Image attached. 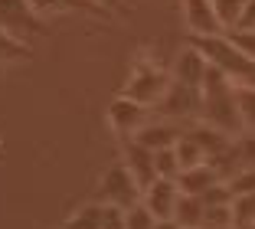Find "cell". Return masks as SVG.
<instances>
[{
    "label": "cell",
    "mask_w": 255,
    "mask_h": 229,
    "mask_svg": "<svg viewBox=\"0 0 255 229\" xmlns=\"http://www.w3.org/2000/svg\"><path fill=\"white\" fill-rule=\"evenodd\" d=\"M180 174H183V167H180V157H177V148L157 151V177H170V180H177Z\"/></svg>",
    "instance_id": "cell-21"
},
{
    "label": "cell",
    "mask_w": 255,
    "mask_h": 229,
    "mask_svg": "<svg viewBox=\"0 0 255 229\" xmlns=\"http://www.w3.org/2000/svg\"><path fill=\"white\" fill-rule=\"evenodd\" d=\"M0 30L23 43H33L46 30V20L33 10L30 0H0Z\"/></svg>",
    "instance_id": "cell-4"
},
{
    "label": "cell",
    "mask_w": 255,
    "mask_h": 229,
    "mask_svg": "<svg viewBox=\"0 0 255 229\" xmlns=\"http://www.w3.org/2000/svg\"><path fill=\"white\" fill-rule=\"evenodd\" d=\"M180 200H183V190H180L177 180L157 177L154 184L144 187V200H141V203L157 216V220H173V216H177V207H180Z\"/></svg>",
    "instance_id": "cell-8"
},
{
    "label": "cell",
    "mask_w": 255,
    "mask_h": 229,
    "mask_svg": "<svg viewBox=\"0 0 255 229\" xmlns=\"http://www.w3.org/2000/svg\"><path fill=\"white\" fill-rule=\"evenodd\" d=\"M150 111L154 108H147V105L134 102V98H128V95H118L108 105V125L121 138H134L144 125H150Z\"/></svg>",
    "instance_id": "cell-7"
},
{
    "label": "cell",
    "mask_w": 255,
    "mask_h": 229,
    "mask_svg": "<svg viewBox=\"0 0 255 229\" xmlns=\"http://www.w3.org/2000/svg\"><path fill=\"white\" fill-rule=\"evenodd\" d=\"M102 229H128L125 226V210L105 207V223H102Z\"/></svg>",
    "instance_id": "cell-24"
},
{
    "label": "cell",
    "mask_w": 255,
    "mask_h": 229,
    "mask_svg": "<svg viewBox=\"0 0 255 229\" xmlns=\"http://www.w3.org/2000/svg\"><path fill=\"white\" fill-rule=\"evenodd\" d=\"M154 229H180V223H177V220H160Z\"/></svg>",
    "instance_id": "cell-27"
},
{
    "label": "cell",
    "mask_w": 255,
    "mask_h": 229,
    "mask_svg": "<svg viewBox=\"0 0 255 229\" xmlns=\"http://www.w3.org/2000/svg\"><path fill=\"white\" fill-rule=\"evenodd\" d=\"M226 184H229V190H233L236 197H239V193H255V167H242L239 174H233Z\"/></svg>",
    "instance_id": "cell-22"
},
{
    "label": "cell",
    "mask_w": 255,
    "mask_h": 229,
    "mask_svg": "<svg viewBox=\"0 0 255 229\" xmlns=\"http://www.w3.org/2000/svg\"><path fill=\"white\" fill-rule=\"evenodd\" d=\"M242 134H255V89H239Z\"/></svg>",
    "instance_id": "cell-20"
},
{
    "label": "cell",
    "mask_w": 255,
    "mask_h": 229,
    "mask_svg": "<svg viewBox=\"0 0 255 229\" xmlns=\"http://www.w3.org/2000/svg\"><path fill=\"white\" fill-rule=\"evenodd\" d=\"M98 200L105 207H118V210H131L144 200L141 180L128 170V164L121 157L102 170V177H98Z\"/></svg>",
    "instance_id": "cell-3"
},
{
    "label": "cell",
    "mask_w": 255,
    "mask_h": 229,
    "mask_svg": "<svg viewBox=\"0 0 255 229\" xmlns=\"http://www.w3.org/2000/svg\"><path fill=\"white\" fill-rule=\"evenodd\" d=\"M121 161H125L128 170L141 180V187H147V184L157 180V151L144 148L141 141L125 138V144H121Z\"/></svg>",
    "instance_id": "cell-10"
},
{
    "label": "cell",
    "mask_w": 255,
    "mask_h": 229,
    "mask_svg": "<svg viewBox=\"0 0 255 229\" xmlns=\"http://www.w3.org/2000/svg\"><path fill=\"white\" fill-rule=\"evenodd\" d=\"M170 85H173V72L170 69H164L154 59H137L134 66H131V72H128V79H125L121 95L134 98V102H141V105H147V108L157 111L160 105H164Z\"/></svg>",
    "instance_id": "cell-2"
},
{
    "label": "cell",
    "mask_w": 255,
    "mask_h": 229,
    "mask_svg": "<svg viewBox=\"0 0 255 229\" xmlns=\"http://www.w3.org/2000/svg\"><path fill=\"white\" fill-rule=\"evenodd\" d=\"M30 3L43 20H53V16H62V13H102L105 16V10L92 7L85 0H30Z\"/></svg>",
    "instance_id": "cell-13"
},
{
    "label": "cell",
    "mask_w": 255,
    "mask_h": 229,
    "mask_svg": "<svg viewBox=\"0 0 255 229\" xmlns=\"http://www.w3.org/2000/svg\"><path fill=\"white\" fill-rule=\"evenodd\" d=\"M210 59H206V52L200 49L196 43L183 46L177 52V59H173L170 72H173V82H183V85H193V89H203V82L210 75Z\"/></svg>",
    "instance_id": "cell-9"
},
{
    "label": "cell",
    "mask_w": 255,
    "mask_h": 229,
    "mask_svg": "<svg viewBox=\"0 0 255 229\" xmlns=\"http://www.w3.org/2000/svg\"><path fill=\"white\" fill-rule=\"evenodd\" d=\"M180 13H183V26L193 36V43L200 39H213V36H226L216 16V3L213 0H180Z\"/></svg>",
    "instance_id": "cell-6"
},
{
    "label": "cell",
    "mask_w": 255,
    "mask_h": 229,
    "mask_svg": "<svg viewBox=\"0 0 255 229\" xmlns=\"http://www.w3.org/2000/svg\"><path fill=\"white\" fill-rule=\"evenodd\" d=\"M226 36L233 39V46H236L239 52H246L249 59H255V30H252V26H242V30L226 33Z\"/></svg>",
    "instance_id": "cell-23"
},
{
    "label": "cell",
    "mask_w": 255,
    "mask_h": 229,
    "mask_svg": "<svg viewBox=\"0 0 255 229\" xmlns=\"http://www.w3.org/2000/svg\"><path fill=\"white\" fill-rule=\"evenodd\" d=\"M203 125L216 128V131L239 138L242 134V115H239V85L233 79H226L219 69H210L206 82H203Z\"/></svg>",
    "instance_id": "cell-1"
},
{
    "label": "cell",
    "mask_w": 255,
    "mask_h": 229,
    "mask_svg": "<svg viewBox=\"0 0 255 229\" xmlns=\"http://www.w3.org/2000/svg\"><path fill=\"white\" fill-rule=\"evenodd\" d=\"M85 3H92V7H98V10H105V13H108V10H112L118 0H85Z\"/></svg>",
    "instance_id": "cell-26"
},
{
    "label": "cell",
    "mask_w": 255,
    "mask_h": 229,
    "mask_svg": "<svg viewBox=\"0 0 255 229\" xmlns=\"http://www.w3.org/2000/svg\"><path fill=\"white\" fill-rule=\"evenodd\" d=\"M216 3V16L223 33H236L246 23V3L249 0H213Z\"/></svg>",
    "instance_id": "cell-17"
},
{
    "label": "cell",
    "mask_w": 255,
    "mask_h": 229,
    "mask_svg": "<svg viewBox=\"0 0 255 229\" xmlns=\"http://www.w3.org/2000/svg\"><path fill=\"white\" fill-rule=\"evenodd\" d=\"M102 223H105V203L95 200V203H82L79 210H72L59 229H102Z\"/></svg>",
    "instance_id": "cell-14"
},
{
    "label": "cell",
    "mask_w": 255,
    "mask_h": 229,
    "mask_svg": "<svg viewBox=\"0 0 255 229\" xmlns=\"http://www.w3.org/2000/svg\"><path fill=\"white\" fill-rule=\"evenodd\" d=\"M30 59H33V43H23V39L10 36L7 30H0V69L20 66V62Z\"/></svg>",
    "instance_id": "cell-15"
},
{
    "label": "cell",
    "mask_w": 255,
    "mask_h": 229,
    "mask_svg": "<svg viewBox=\"0 0 255 229\" xmlns=\"http://www.w3.org/2000/svg\"><path fill=\"white\" fill-rule=\"evenodd\" d=\"M233 229H255V193H239L233 200Z\"/></svg>",
    "instance_id": "cell-18"
},
{
    "label": "cell",
    "mask_w": 255,
    "mask_h": 229,
    "mask_svg": "<svg viewBox=\"0 0 255 229\" xmlns=\"http://www.w3.org/2000/svg\"><path fill=\"white\" fill-rule=\"evenodd\" d=\"M187 131L183 125H177V121H167V118H150V125H144L141 131L134 134V141H141L144 148L150 151H167L173 148L177 141H180V134Z\"/></svg>",
    "instance_id": "cell-11"
},
{
    "label": "cell",
    "mask_w": 255,
    "mask_h": 229,
    "mask_svg": "<svg viewBox=\"0 0 255 229\" xmlns=\"http://www.w3.org/2000/svg\"><path fill=\"white\" fill-rule=\"evenodd\" d=\"M242 26H252V30H255V0L246 3V23H242ZM242 26H239V30H242Z\"/></svg>",
    "instance_id": "cell-25"
},
{
    "label": "cell",
    "mask_w": 255,
    "mask_h": 229,
    "mask_svg": "<svg viewBox=\"0 0 255 229\" xmlns=\"http://www.w3.org/2000/svg\"><path fill=\"white\" fill-rule=\"evenodd\" d=\"M173 220L180 223V229H203V223H206V203H203L200 197H187V193H183Z\"/></svg>",
    "instance_id": "cell-16"
},
{
    "label": "cell",
    "mask_w": 255,
    "mask_h": 229,
    "mask_svg": "<svg viewBox=\"0 0 255 229\" xmlns=\"http://www.w3.org/2000/svg\"><path fill=\"white\" fill-rule=\"evenodd\" d=\"M157 223H160V220L150 213L144 203H137V207L125 210V226H128V229H154Z\"/></svg>",
    "instance_id": "cell-19"
},
{
    "label": "cell",
    "mask_w": 255,
    "mask_h": 229,
    "mask_svg": "<svg viewBox=\"0 0 255 229\" xmlns=\"http://www.w3.org/2000/svg\"><path fill=\"white\" fill-rule=\"evenodd\" d=\"M177 184H180V190L187 197H203V193H210L216 184H223V174L213 164H200V167L183 170L180 177H177Z\"/></svg>",
    "instance_id": "cell-12"
},
{
    "label": "cell",
    "mask_w": 255,
    "mask_h": 229,
    "mask_svg": "<svg viewBox=\"0 0 255 229\" xmlns=\"http://www.w3.org/2000/svg\"><path fill=\"white\" fill-rule=\"evenodd\" d=\"M157 111L167 121H177V125H183V128L196 125V121H200V111H203V89L173 82L167 98H164V105H160Z\"/></svg>",
    "instance_id": "cell-5"
}]
</instances>
